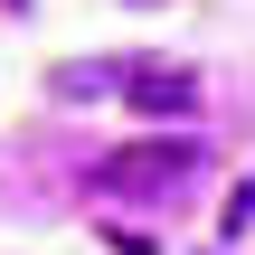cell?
<instances>
[{
	"label": "cell",
	"mask_w": 255,
	"mask_h": 255,
	"mask_svg": "<svg viewBox=\"0 0 255 255\" xmlns=\"http://www.w3.org/2000/svg\"><path fill=\"white\" fill-rule=\"evenodd\" d=\"M199 170H208L199 132H170V142H123V151H104V161H95V189H104V199H189Z\"/></svg>",
	"instance_id": "6da1fadb"
},
{
	"label": "cell",
	"mask_w": 255,
	"mask_h": 255,
	"mask_svg": "<svg viewBox=\"0 0 255 255\" xmlns=\"http://www.w3.org/2000/svg\"><path fill=\"white\" fill-rule=\"evenodd\" d=\"M114 95H123L132 114H170V123H189V114H199V76H189V66H161V57L114 66Z\"/></svg>",
	"instance_id": "7a4b0ae2"
},
{
	"label": "cell",
	"mask_w": 255,
	"mask_h": 255,
	"mask_svg": "<svg viewBox=\"0 0 255 255\" xmlns=\"http://www.w3.org/2000/svg\"><path fill=\"white\" fill-rule=\"evenodd\" d=\"M57 95H66V104H85V95H114V66H85V57H66V66H57Z\"/></svg>",
	"instance_id": "3957f363"
},
{
	"label": "cell",
	"mask_w": 255,
	"mask_h": 255,
	"mask_svg": "<svg viewBox=\"0 0 255 255\" xmlns=\"http://www.w3.org/2000/svg\"><path fill=\"white\" fill-rule=\"evenodd\" d=\"M246 227H255V180H237L227 189V218H218V246H246Z\"/></svg>",
	"instance_id": "277c9868"
},
{
	"label": "cell",
	"mask_w": 255,
	"mask_h": 255,
	"mask_svg": "<svg viewBox=\"0 0 255 255\" xmlns=\"http://www.w3.org/2000/svg\"><path fill=\"white\" fill-rule=\"evenodd\" d=\"M132 9H161V0H132Z\"/></svg>",
	"instance_id": "5b68a950"
},
{
	"label": "cell",
	"mask_w": 255,
	"mask_h": 255,
	"mask_svg": "<svg viewBox=\"0 0 255 255\" xmlns=\"http://www.w3.org/2000/svg\"><path fill=\"white\" fill-rule=\"evenodd\" d=\"M0 9H28V0H0Z\"/></svg>",
	"instance_id": "8992f818"
}]
</instances>
